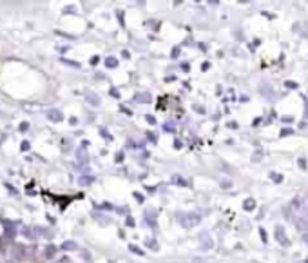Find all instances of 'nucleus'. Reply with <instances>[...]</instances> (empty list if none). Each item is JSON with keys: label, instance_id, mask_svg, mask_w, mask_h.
I'll return each instance as SVG.
<instances>
[{"label": "nucleus", "instance_id": "1", "mask_svg": "<svg viewBox=\"0 0 308 263\" xmlns=\"http://www.w3.org/2000/svg\"><path fill=\"white\" fill-rule=\"evenodd\" d=\"M285 216L301 231L306 229L308 227V200L305 196L294 198L285 209Z\"/></svg>", "mask_w": 308, "mask_h": 263}, {"label": "nucleus", "instance_id": "2", "mask_svg": "<svg viewBox=\"0 0 308 263\" xmlns=\"http://www.w3.org/2000/svg\"><path fill=\"white\" fill-rule=\"evenodd\" d=\"M176 220H178V223H180L181 227L192 229V227H196V225H200L201 216H200L198 212H178V214H176Z\"/></svg>", "mask_w": 308, "mask_h": 263}, {"label": "nucleus", "instance_id": "3", "mask_svg": "<svg viewBox=\"0 0 308 263\" xmlns=\"http://www.w3.org/2000/svg\"><path fill=\"white\" fill-rule=\"evenodd\" d=\"M276 240H277V243H281L283 247L290 245V241H288V238H286V234H285V227L283 225H276Z\"/></svg>", "mask_w": 308, "mask_h": 263}, {"label": "nucleus", "instance_id": "4", "mask_svg": "<svg viewBox=\"0 0 308 263\" xmlns=\"http://www.w3.org/2000/svg\"><path fill=\"white\" fill-rule=\"evenodd\" d=\"M200 247L203 249V251H209V249L214 247V241L210 240V236L207 232H201L200 234Z\"/></svg>", "mask_w": 308, "mask_h": 263}, {"label": "nucleus", "instance_id": "5", "mask_svg": "<svg viewBox=\"0 0 308 263\" xmlns=\"http://www.w3.org/2000/svg\"><path fill=\"white\" fill-rule=\"evenodd\" d=\"M47 118H49V120H53V122H62L64 114H62L60 111H56V109H53V111H49V113H47Z\"/></svg>", "mask_w": 308, "mask_h": 263}, {"label": "nucleus", "instance_id": "6", "mask_svg": "<svg viewBox=\"0 0 308 263\" xmlns=\"http://www.w3.org/2000/svg\"><path fill=\"white\" fill-rule=\"evenodd\" d=\"M143 218H145V221H147V223H149V227H152V229L156 227V220H154V212H150V211H149V212H145V214H143Z\"/></svg>", "mask_w": 308, "mask_h": 263}, {"label": "nucleus", "instance_id": "7", "mask_svg": "<svg viewBox=\"0 0 308 263\" xmlns=\"http://www.w3.org/2000/svg\"><path fill=\"white\" fill-rule=\"evenodd\" d=\"M243 209H245V211H254V209H256V200L254 198L245 200L243 201Z\"/></svg>", "mask_w": 308, "mask_h": 263}, {"label": "nucleus", "instance_id": "8", "mask_svg": "<svg viewBox=\"0 0 308 263\" xmlns=\"http://www.w3.org/2000/svg\"><path fill=\"white\" fill-rule=\"evenodd\" d=\"M105 65L109 67V69H114V67H118V58L107 56V58H105Z\"/></svg>", "mask_w": 308, "mask_h": 263}, {"label": "nucleus", "instance_id": "9", "mask_svg": "<svg viewBox=\"0 0 308 263\" xmlns=\"http://www.w3.org/2000/svg\"><path fill=\"white\" fill-rule=\"evenodd\" d=\"M85 98H87V102L91 104V105H100V98H98V96H96L94 93H89Z\"/></svg>", "mask_w": 308, "mask_h": 263}, {"label": "nucleus", "instance_id": "10", "mask_svg": "<svg viewBox=\"0 0 308 263\" xmlns=\"http://www.w3.org/2000/svg\"><path fill=\"white\" fill-rule=\"evenodd\" d=\"M136 102H140V104H147V102H150V94H149V93H140L138 96H136Z\"/></svg>", "mask_w": 308, "mask_h": 263}, {"label": "nucleus", "instance_id": "11", "mask_svg": "<svg viewBox=\"0 0 308 263\" xmlns=\"http://www.w3.org/2000/svg\"><path fill=\"white\" fill-rule=\"evenodd\" d=\"M270 180L274 181V183H281V181H283V174H279V172H270Z\"/></svg>", "mask_w": 308, "mask_h": 263}, {"label": "nucleus", "instance_id": "12", "mask_svg": "<svg viewBox=\"0 0 308 263\" xmlns=\"http://www.w3.org/2000/svg\"><path fill=\"white\" fill-rule=\"evenodd\" d=\"M172 183H174V185H181V187H187V185H189L181 176H172Z\"/></svg>", "mask_w": 308, "mask_h": 263}, {"label": "nucleus", "instance_id": "13", "mask_svg": "<svg viewBox=\"0 0 308 263\" xmlns=\"http://www.w3.org/2000/svg\"><path fill=\"white\" fill-rule=\"evenodd\" d=\"M129 251L134 252V254H138V256H143V251H141V249H140V247H136V245H132V243L129 245Z\"/></svg>", "mask_w": 308, "mask_h": 263}, {"label": "nucleus", "instance_id": "14", "mask_svg": "<svg viewBox=\"0 0 308 263\" xmlns=\"http://www.w3.org/2000/svg\"><path fill=\"white\" fill-rule=\"evenodd\" d=\"M145 245H147L149 249H154V251L158 249V243H156V241H154L152 238H150V240H145Z\"/></svg>", "mask_w": 308, "mask_h": 263}, {"label": "nucleus", "instance_id": "15", "mask_svg": "<svg viewBox=\"0 0 308 263\" xmlns=\"http://www.w3.org/2000/svg\"><path fill=\"white\" fill-rule=\"evenodd\" d=\"M62 247H64L65 251H67V249H76V243H74V241H65V243L62 245Z\"/></svg>", "mask_w": 308, "mask_h": 263}, {"label": "nucleus", "instance_id": "16", "mask_svg": "<svg viewBox=\"0 0 308 263\" xmlns=\"http://www.w3.org/2000/svg\"><path fill=\"white\" fill-rule=\"evenodd\" d=\"M297 163H299V169H303V171L306 169V158H299Z\"/></svg>", "mask_w": 308, "mask_h": 263}, {"label": "nucleus", "instance_id": "17", "mask_svg": "<svg viewBox=\"0 0 308 263\" xmlns=\"http://www.w3.org/2000/svg\"><path fill=\"white\" fill-rule=\"evenodd\" d=\"M259 234H261V240H263V243H266V241H268V236H266V231H265V229H259Z\"/></svg>", "mask_w": 308, "mask_h": 263}, {"label": "nucleus", "instance_id": "18", "mask_svg": "<svg viewBox=\"0 0 308 263\" xmlns=\"http://www.w3.org/2000/svg\"><path fill=\"white\" fill-rule=\"evenodd\" d=\"M290 134H294V129H283V131H281V138L290 136Z\"/></svg>", "mask_w": 308, "mask_h": 263}, {"label": "nucleus", "instance_id": "19", "mask_svg": "<svg viewBox=\"0 0 308 263\" xmlns=\"http://www.w3.org/2000/svg\"><path fill=\"white\" fill-rule=\"evenodd\" d=\"M93 180H94V178H91V176H89V178H87V176H84V178L80 180V183H82V185H87V183H91Z\"/></svg>", "mask_w": 308, "mask_h": 263}, {"label": "nucleus", "instance_id": "20", "mask_svg": "<svg viewBox=\"0 0 308 263\" xmlns=\"http://www.w3.org/2000/svg\"><path fill=\"white\" fill-rule=\"evenodd\" d=\"M64 64H67V65H71V67H80V64L78 62H73V60H62Z\"/></svg>", "mask_w": 308, "mask_h": 263}, {"label": "nucleus", "instance_id": "21", "mask_svg": "<svg viewBox=\"0 0 308 263\" xmlns=\"http://www.w3.org/2000/svg\"><path fill=\"white\" fill-rule=\"evenodd\" d=\"M145 120H147V122H149L150 125H154V124H156V118L152 116V114H147V116H145Z\"/></svg>", "mask_w": 308, "mask_h": 263}, {"label": "nucleus", "instance_id": "22", "mask_svg": "<svg viewBox=\"0 0 308 263\" xmlns=\"http://www.w3.org/2000/svg\"><path fill=\"white\" fill-rule=\"evenodd\" d=\"M134 225H136L134 218H132V216H127V227H134Z\"/></svg>", "mask_w": 308, "mask_h": 263}, {"label": "nucleus", "instance_id": "23", "mask_svg": "<svg viewBox=\"0 0 308 263\" xmlns=\"http://www.w3.org/2000/svg\"><path fill=\"white\" fill-rule=\"evenodd\" d=\"M111 96H112V98H120V91L112 87V89H111Z\"/></svg>", "mask_w": 308, "mask_h": 263}, {"label": "nucleus", "instance_id": "24", "mask_svg": "<svg viewBox=\"0 0 308 263\" xmlns=\"http://www.w3.org/2000/svg\"><path fill=\"white\" fill-rule=\"evenodd\" d=\"M170 56H172V58H178V56H180V49H178V47H174L172 53H170Z\"/></svg>", "mask_w": 308, "mask_h": 263}, {"label": "nucleus", "instance_id": "25", "mask_svg": "<svg viewBox=\"0 0 308 263\" xmlns=\"http://www.w3.org/2000/svg\"><path fill=\"white\" fill-rule=\"evenodd\" d=\"M285 85L288 87V89H296V87H297V84H296V82H290V80H288V82H286Z\"/></svg>", "mask_w": 308, "mask_h": 263}, {"label": "nucleus", "instance_id": "26", "mask_svg": "<svg viewBox=\"0 0 308 263\" xmlns=\"http://www.w3.org/2000/svg\"><path fill=\"white\" fill-rule=\"evenodd\" d=\"M54 251H56L54 247H49V249H47V254H45V256H47V258H51V256L54 254Z\"/></svg>", "mask_w": 308, "mask_h": 263}, {"label": "nucleus", "instance_id": "27", "mask_svg": "<svg viewBox=\"0 0 308 263\" xmlns=\"http://www.w3.org/2000/svg\"><path fill=\"white\" fill-rule=\"evenodd\" d=\"M209 67H210L209 62H203V64H201V71H209Z\"/></svg>", "mask_w": 308, "mask_h": 263}, {"label": "nucleus", "instance_id": "28", "mask_svg": "<svg viewBox=\"0 0 308 263\" xmlns=\"http://www.w3.org/2000/svg\"><path fill=\"white\" fill-rule=\"evenodd\" d=\"M174 147H176V149H181V147H183V144H181L180 140H174Z\"/></svg>", "mask_w": 308, "mask_h": 263}, {"label": "nucleus", "instance_id": "29", "mask_svg": "<svg viewBox=\"0 0 308 263\" xmlns=\"http://www.w3.org/2000/svg\"><path fill=\"white\" fill-rule=\"evenodd\" d=\"M102 134L105 136V140H112V136H111V134H109L107 131H104V129H102Z\"/></svg>", "mask_w": 308, "mask_h": 263}, {"label": "nucleus", "instance_id": "30", "mask_svg": "<svg viewBox=\"0 0 308 263\" xmlns=\"http://www.w3.org/2000/svg\"><path fill=\"white\" fill-rule=\"evenodd\" d=\"M147 138H149L150 141H156V134H154V133H149V134H147Z\"/></svg>", "mask_w": 308, "mask_h": 263}, {"label": "nucleus", "instance_id": "31", "mask_svg": "<svg viewBox=\"0 0 308 263\" xmlns=\"http://www.w3.org/2000/svg\"><path fill=\"white\" fill-rule=\"evenodd\" d=\"M134 198H136V200H138V201H140V203H141V201H143V196H141V194H140V192H134Z\"/></svg>", "mask_w": 308, "mask_h": 263}, {"label": "nucleus", "instance_id": "32", "mask_svg": "<svg viewBox=\"0 0 308 263\" xmlns=\"http://www.w3.org/2000/svg\"><path fill=\"white\" fill-rule=\"evenodd\" d=\"M194 109H196L198 113H200V114H203V113H205V109H203V107H201V105H196V107H194Z\"/></svg>", "mask_w": 308, "mask_h": 263}, {"label": "nucleus", "instance_id": "33", "mask_svg": "<svg viewBox=\"0 0 308 263\" xmlns=\"http://www.w3.org/2000/svg\"><path fill=\"white\" fill-rule=\"evenodd\" d=\"M181 69H183V71H189V69H190V65L185 62V64H181Z\"/></svg>", "mask_w": 308, "mask_h": 263}, {"label": "nucleus", "instance_id": "34", "mask_svg": "<svg viewBox=\"0 0 308 263\" xmlns=\"http://www.w3.org/2000/svg\"><path fill=\"white\" fill-rule=\"evenodd\" d=\"M281 120H283V122H294V118H292V116H283Z\"/></svg>", "mask_w": 308, "mask_h": 263}, {"label": "nucleus", "instance_id": "35", "mask_svg": "<svg viewBox=\"0 0 308 263\" xmlns=\"http://www.w3.org/2000/svg\"><path fill=\"white\" fill-rule=\"evenodd\" d=\"M228 127L230 129H237V124L236 122H228Z\"/></svg>", "mask_w": 308, "mask_h": 263}, {"label": "nucleus", "instance_id": "36", "mask_svg": "<svg viewBox=\"0 0 308 263\" xmlns=\"http://www.w3.org/2000/svg\"><path fill=\"white\" fill-rule=\"evenodd\" d=\"M303 241H305V243L308 245V232H305V234H303Z\"/></svg>", "mask_w": 308, "mask_h": 263}, {"label": "nucleus", "instance_id": "37", "mask_svg": "<svg viewBox=\"0 0 308 263\" xmlns=\"http://www.w3.org/2000/svg\"><path fill=\"white\" fill-rule=\"evenodd\" d=\"M98 60H100L98 56H93V58H91V64H98Z\"/></svg>", "mask_w": 308, "mask_h": 263}, {"label": "nucleus", "instance_id": "38", "mask_svg": "<svg viewBox=\"0 0 308 263\" xmlns=\"http://www.w3.org/2000/svg\"><path fill=\"white\" fill-rule=\"evenodd\" d=\"M27 127H29L27 124H22V125H20V131H27Z\"/></svg>", "mask_w": 308, "mask_h": 263}, {"label": "nucleus", "instance_id": "39", "mask_svg": "<svg viewBox=\"0 0 308 263\" xmlns=\"http://www.w3.org/2000/svg\"><path fill=\"white\" fill-rule=\"evenodd\" d=\"M121 160H123V154H121V152L116 154V161H121Z\"/></svg>", "mask_w": 308, "mask_h": 263}, {"label": "nucleus", "instance_id": "40", "mask_svg": "<svg viewBox=\"0 0 308 263\" xmlns=\"http://www.w3.org/2000/svg\"><path fill=\"white\" fill-rule=\"evenodd\" d=\"M121 56H123V58H129L131 55H129V51H123V53H121Z\"/></svg>", "mask_w": 308, "mask_h": 263}, {"label": "nucleus", "instance_id": "41", "mask_svg": "<svg viewBox=\"0 0 308 263\" xmlns=\"http://www.w3.org/2000/svg\"><path fill=\"white\" fill-rule=\"evenodd\" d=\"M308 118V107H306V111H305V120Z\"/></svg>", "mask_w": 308, "mask_h": 263}]
</instances>
